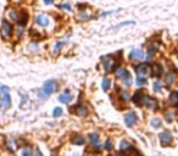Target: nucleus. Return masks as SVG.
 Here are the masks:
<instances>
[{"label": "nucleus", "mask_w": 178, "mask_h": 156, "mask_svg": "<svg viewBox=\"0 0 178 156\" xmlns=\"http://www.w3.org/2000/svg\"><path fill=\"white\" fill-rule=\"evenodd\" d=\"M132 100H133L134 104H137L138 106L145 105V106H148L149 109L151 107L153 110H156V109H157V101H156V99H154L153 97H149V95L144 94V93L137 91L135 94L133 95Z\"/></svg>", "instance_id": "nucleus-1"}, {"label": "nucleus", "mask_w": 178, "mask_h": 156, "mask_svg": "<svg viewBox=\"0 0 178 156\" xmlns=\"http://www.w3.org/2000/svg\"><path fill=\"white\" fill-rule=\"evenodd\" d=\"M101 61H103V66H104V70L106 72H110V71H114L116 67H117V60L109 55V56H104L101 57Z\"/></svg>", "instance_id": "nucleus-2"}, {"label": "nucleus", "mask_w": 178, "mask_h": 156, "mask_svg": "<svg viewBox=\"0 0 178 156\" xmlns=\"http://www.w3.org/2000/svg\"><path fill=\"white\" fill-rule=\"evenodd\" d=\"M11 36H12V26L10 25L7 21H4L3 25H1V37L6 40Z\"/></svg>", "instance_id": "nucleus-3"}, {"label": "nucleus", "mask_w": 178, "mask_h": 156, "mask_svg": "<svg viewBox=\"0 0 178 156\" xmlns=\"http://www.w3.org/2000/svg\"><path fill=\"white\" fill-rule=\"evenodd\" d=\"M56 90V82L55 81H48L44 83V86H43V93L45 95H50L53 94V93Z\"/></svg>", "instance_id": "nucleus-4"}, {"label": "nucleus", "mask_w": 178, "mask_h": 156, "mask_svg": "<svg viewBox=\"0 0 178 156\" xmlns=\"http://www.w3.org/2000/svg\"><path fill=\"white\" fill-rule=\"evenodd\" d=\"M0 93L3 95V102L5 107H9L11 105V99H10V93H9V88L5 86H0Z\"/></svg>", "instance_id": "nucleus-5"}, {"label": "nucleus", "mask_w": 178, "mask_h": 156, "mask_svg": "<svg viewBox=\"0 0 178 156\" xmlns=\"http://www.w3.org/2000/svg\"><path fill=\"white\" fill-rule=\"evenodd\" d=\"M135 72H137L138 77H146L150 73V67H149V65H146V64H142V65L135 67Z\"/></svg>", "instance_id": "nucleus-6"}, {"label": "nucleus", "mask_w": 178, "mask_h": 156, "mask_svg": "<svg viewBox=\"0 0 178 156\" xmlns=\"http://www.w3.org/2000/svg\"><path fill=\"white\" fill-rule=\"evenodd\" d=\"M144 51L142 49H133L130 53V59L134 61H142L144 59Z\"/></svg>", "instance_id": "nucleus-7"}, {"label": "nucleus", "mask_w": 178, "mask_h": 156, "mask_svg": "<svg viewBox=\"0 0 178 156\" xmlns=\"http://www.w3.org/2000/svg\"><path fill=\"white\" fill-rule=\"evenodd\" d=\"M35 23L41 27H48L49 23H50V20H49V17L45 15H38L35 17Z\"/></svg>", "instance_id": "nucleus-8"}, {"label": "nucleus", "mask_w": 178, "mask_h": 156, "mask_svg": "<svg viewBox=\"0 0 178 156\" xmlns=\"http://www.w3.org/2000/svg\"><path fill=\"white\" fill-rule=\"evenodd\" d=\"M135 122H137V115L134 112H130V113H127V115L124 116V123L127 124L128 127H132Z\"/></svg>", "instance_id": "nucleus-9"}, {"label": "nucleus", "mask_w": 178, "mask_h": 156, "mask_svg": "<svg viewBox=\"0 0 178 156\" xmlns=\"http://www.w3.org/2000/svg\"><path fill=\"white\" fill-rule=\"evenodd\" d=\"M171 140H172L171 133H169V132H164V133L160 134V141H161V144L164 145V147H165V145H167V144H170Z\"/></svg>", "instance_id": "nucleus-10"}, {"label": "nucleus", "mask_w": 178, "mask_h": 156, "mask_svg": "<svg viewBox=\"0 0 178 156\" xmlns=\"http://www.w3.org/2000/svg\"><path fill=\"white\" fill-rule=\"evenodd\" d=\"M17 22L21 25V26H25L27 22H28V14L27 11L22 10V11L18 12V18H17Z\"/></svg>", "instance_id": "nucleus-11"}, {"label": "nucleus", "mask_w": 178, "mask_h": 156, "mask_svg": "<svg viewBox=\"0 0 178 156\" xmlns=\"http://www.w3.org/2000/svg\"><path fill=\"white\" fill-rule=\"evenodd\" d=\"M128 75H130V72H128L124 67H118L117 71H116V77H117L118 79H123V78H126Z\"/></svg>", "instance_id": "nucleus-12"}, {"label": "nucleus", "mask_w": 178, "mask_h": 156, "mask_svg": "<svg viewBox=\"0 0 178 156\" xmlns=\"http://www.w3.org/2000/svg\"><path fill=\"white\" fill-rule=\"evenodd\" d=\"M72 100V95L71 94H68V93H62V94H60V97H59V101L62 102V104H67V102H70Z\"/></svg>", "instance_id": "nucleus-13"}, {"label": "nucleus", "mask_w": 178, "mask_h": 156, "mask_svg": "<svg viewBox=\"0 0 178 156\" xmlns=\"http://www.w3.org/2000/svg\"><path fill=\"white\" fill-rule=\"evenodd\" d=\"M150 73H151V76H154V77H159V76L162 73V67H161L160 65H154L153 68L150 70Z\"/></svg>", "instance_id": "nucleus-14"}, {"label": "nucleus", "mask_w": 178, "mask_h": 156, "mask_svg": "<svg viewBox=\"0 0 178 156\" xmlns=\"http://www.w3.org/2000/svg\"><path fill=\"white\" fill-rule=\"evenodd\" d=\"M76 113H77V115L78 116H85L87 115V113H88V110H87V107L85 106H76Z\"/></svg>", "instance_id": "nucleus-15"}, {"label": "nucleus", "mask_w": 178, "mask_h": 156, "mask_svg": "<svg viewBox=\"0 0 178 156\" xmlns=\"http://www.w3.org/2000/svg\"><path fill=\"white\" fill-rule=\"evenodd\" d=\"M156 50H157V44H153V45L149 46V49H148V60H150L154 56Z\"/></svg>", "instance_id": "nucleus-16"}, {"label": "nucleus", "mask_w": 178, "mask_h": 156, "mask_svg": "<svg viewBox=\"0 0 178 156\" xmlns=\"http://www.w3.org/2000/svg\"><path fill=\"white\" fill-rule=\"evenodd\" d=\"M120 149H121V151L132 150V145L128 143V141H126V140H122V141L120 143Z\"/></svg>", "instance_id": "nucleus-17"}, {"label": "nucleus", "mask_w": 178, "mask_h": 156, "mask_svg": "<svg viewBox=\"0 0 178 156\" xmlns=\"http://www.w3.org/2000/svg\"><path fill=\"white\" fill-rule=\"evenodd\" d=\"M89 139H90V143L94 145V147H99V136L98 134H95V133H93V134H90L89 136Z\"/></svg>", "instance_id": "nucleus-18"}, {"label": "nucleus", "mask_w": 178, "mask_h": 156, "mask_svg": "<svg viewBox=\"0 0 178 156\" xmlns=\"http://www.w3.org/2000/svg\"><path fill=\"white\" fill-rule=\"evenodd\" d=\"M165 82H166V84H172V83L174 82V73L173 72H169V73L166 75Z\"/></svg>", "instance_id": "nucleus-19"}, {"label": "nucleus", "mask_w": 178, "mask_h": 156, "mask_svg": "<svg viewBox=\"0 0 178 156\" xmlns=\"http://www.w3.org/2000/svg\"><path fill=\"white\" fill-rule=\"evenodd\" d=\"M110 86H111V82H110V79L105 77V78L103 79V82H101V87H103V89L106 91L109 88H110Z\"/></svg>", "instance_id": "nucleus-20"}, {"label": "nucleus", "mask_w": 178, "mask_h": 156, "mask_svg": "<svg viewBox=\"0 0 178 156\" xmlns=\"http://www.w3.org/2000/svg\"><path fill=\"white\" fill-rule=\"evenodd\" d=\"M83 143H84V138L81 136H77L72 139V144H75V145H82Z\"/></svg>", "instance_id": "nucleus-21"}, {"label": "nucleus", "mask_w": 178, "mask_h": 156, "mask_svg": "<svg viewBox=\"0 0 178 156\" xmlns=\"http://www.w3.org/2000/svg\"><path fill=\"white\" fill-rule=\"evenodd\" d=\"M170 101L173 104V105H177V102H178V93L177 91L172 93V94L170 95Z\"/></svg>", "instance_id": "nucleus-22"}, {"label": "nucleus", "mask_w": 178, "mask_h": 156, "mask_svg": "<svg viewBox=\"0 0 178 156\" xmlns=\"http://www.w3.org/2000/svg\"><path fill=\"white\" fill-rule=\"evenodd\" d=\"M145 84H146L145 77H138V78H137V86H138V87H143V86H145Z\"/></svg>", "instance_id": "nucleus-23"}, {"label": "nucleus", "mask_w": 178, "mask_h": 156, "mask_svg": "<svg viewBox=\"0 0 178 156\" xmlns=\"http://www.w3.org/2000/svg\"><path fill=\"white\" fill-rule=\"evenodd\" d=\"M9 17L11 18L12 21H16V22H17V18H18V14L16 12V10H11V11L9 12Z\"/></svg>", "instance_id": "nucleus-24"}, {"label": "nucleus", "mask_w": 178, "mask_h": 156, "mask_svg": "<svg viewBox=\"0 0 178 156\" xmlns=\"http://www.w3.org/2000/svg\"><path fill=\"white\" fill-rule=\"evenodd\" d=\"M153 88H154V90H155V91H160V90L162 89V83H161L160 81H156V82L154 83Z\"/></svg>", "instance_id": "nucleus-25"}, {"label": "nucleus", "mask_w": 178, "mask_h": 156, "mask_svg": "<svg viewBox=\"0 0 178 156\" xmlns=\"http://www.w3.org/2000/svg\"><path fill=\"white\" fill-rule=\"evenodd\" d=\"M90 18V15L89 14H87V12H82V14H80L78 15V20H81V21H87V20H89Z\"/></svg>", "instance_id": "nucleus-26"}, {"label": "nucleus", "mask_w": 178, "mask_h": 156, "mask_svg": "<svg viewBox=\"0 0 178 156\" xmlns=\"http://www.w3.org/2000/svg\"><path fill=\"white\" fill-rule=\"evenodd\" d=\"M62 46H64V41H57L54 46V53H59L62 49Z\"/></svg>", "instance_id": "nucleus-27"}, {"label": "nucleus", "mask_w": 178, "mask_h": 156, "mask_svg": "<svg viewBox=\"0 0 178 156\" xmlns=\"http://www.w3.org/2000/svg\"><path fill=\"white\" fill-rule=\"evenodd\" d=\"M53 115H54V117L61 116V115H62V109H61V107H55L54 111H53Z\"/></svg>", "instance_id": "nucleus-28"}, {"label": "nucleus", "mask_w": 178, "mask_h": 156, "mask_svg": "<svg viewBox=\"0 0 178 156\" xmlns=\"http://www.w3.org/2000/svg\"><path fill=\"white\" fill-rule=\"evenodd\" d=\"M122 81H123V83H124L127 87H130V86L132 84V76H131V75H128V76H127L126 78H123Z\"/></svg>", "instance_id": "nucleus-29"}, {"label": "nucleus", "mask_w": 178, "mask_h": 156, "mask_svg": "<svg viewBox=\"0 0 178 156\" xmlns=\"http://www.w3.org/2000/svg\"><path fill=\"white\" fill-rule=\"evenodd\" d=\"M151 126H153L154 128H159V127L161 126V122H160V120H157V118H154V120H151Z\"/></svg>", "instance_id": "nucleus-30"}, {"label": "nucleus", "mask_w": 178, "mask_h": 156, "mask_svg": "<svg viewBox=\"0 0 178 156\" xmlns=\"http://www.w3.org/2000/svg\"><path fill=\"white\" fill-rule=\"evenodd\" d=\"M165 120L167 122H172L173 121V113L172 112H167L166 115H165Z\"/></svg>", "instance_id": "nucleus-31"}, {"label": "nucleus", "mask_w": 178, "mask_h": 156, "mask_svg": "<svg viewBox=\"0 0 178 156\" xmlns=\"http://www.w3.org/2000/svg\"><path fill=\"white\" fill-rule=\"evenodd\" d=\"M23 32H25V29H23V26H21V25H20V27H18V28L16 29V34H17V37H22Z\"/></svg>", "instance_id": "nucleus-32"}, {"label": "nucleus", "mask_w": 178, "mask_h": 156, "mask_svg": "<svg viewBox=\"0 0 178 156\" xmlns=\"http://www.w3.org/2000/svg\"><path fill=\"white\" fill-rule=\"evenodd\" d=\"M120 97L122 98V100H124V101H127V100H130V94H128L127 91H121V94H120Z\"/></svg>", "instance_id": "nucleus-33"}, {"label": "nucleus", "mask_w": 178, "mask_h": 156, "mask_svg": "<svg viewBox=\"0 0 178 156\" xmlns=\"http://www.w3.org/2000/svg\"><path fill=\"white\" fill-rule=\"evenodd\" d=\"M134 22L133 21H127V22H123V23H120V25H117L115 28H121V27H124V26H128V25H133Z\"/></svg>", "instance_id": "nucleus-34"}, {"label": "nucleus", "mask_w": 178, "mask_h": 156, "mask_svg": "<svg viewBox=\"0 0 178 156\" xmlns=\"http://www.w3.org/2000/svg\"><path fill=\"white\" fill-rule=\"evenodd\" d=\"M104 147H105V149H106V150H112V143H111L110 140H106Z\"/></svg>", "instance_id": "nucleus-35"}, {"label": "nucleus", "mask_w": 178, "mask_h": 156, "mask_svg": "<svg viewBox=\"0 0 178 156\" xmlns=\"http://www.w3.org/2000/svg\"><path fill=\"white\" fill-rule=\"evenodd\" d=\"M22 156H32V150L31 149H25L23 151H22Z\"/></svg>", "instance_id": "nucleus-36"}, {"label": "nucleus", "mask_w": 178, "mask_h": 156, "mask_svg": "<svg viewBox=\"0 0 178 156\" xmlns=\"http://www.w3.org/2000/svg\"><path fill=\"white\" fill-rule=\"evenodd\" d=\"M61 9H65V10H67V11H71V5L70 4H61V6H60Z\"/></svg>", "instance_id": "nucleus-37"}, {"label": "nucleus", "mask_w": 178, "mask_h": 156, "mask_svg": "<svg viewBox=\"0 0 178 156\" xmlns=\"http://www.w3.org/2000/svg\"><path fill=\"white\" fill-rule=\"evenodd\" d=\"M122 156H142V155L138 152L137 150H134V155H122Z\"/></svg>", "instance_id": "nucleus-38"}, {"label": "nucleus", "mask_w": 178, "mask_h": 156, "mask_svg": "<svg viewBox=\"0 0 178 156\" xmlns=\"http://www.w3.org/2000/svg\"><path fill=\"white\" fill-rule=\"evenodd\" d=\"M35 154H37V156H43V154H42V151L39 150V149H37L35 150Z\"/></svg>", "instance_id": "nucleus-39"}, {"label": "nucleus", "mask_w": 178, "mask_h": 156, "mask_svg": "<svg viewBox=\"0 0 178 156\" xmlns=\"http://www.w3.org/2000/svg\"><path fill=\"white\" fill-rule=\"evenodd\" d=\"M44 3H45V4H48V5H50V4H53V3H54V0H44Z\"/></svg>", "instance_id": "nucleus-40"}, {"label": "nucleus", "mask_w": 178, "mask_h": 156, "mask_svg": "<svg viewBox=\"0 0 178 156\" xmlns=\"http://www.w3.org/2000/svg\"><path fill=\"white\" fill-rule=\"evenodd\" d=\"M0 107H1V101H0Z\"/></svg>", "instance_id": "nucleus-41"}, {"label": "nucleus", "mask_w": 178, "mask_h": 156, "mask_svg": "<svg viewBox=\"0 0 178 156\" xmlns=\"http://www.w3.org/2000/svg\"><path fill=\"white\" fill-rule=\"evenodd\" d=\"M177 105H178V102H177Z\"/></svg>", "instance_id": "nucleus-42"}]
</instances>
